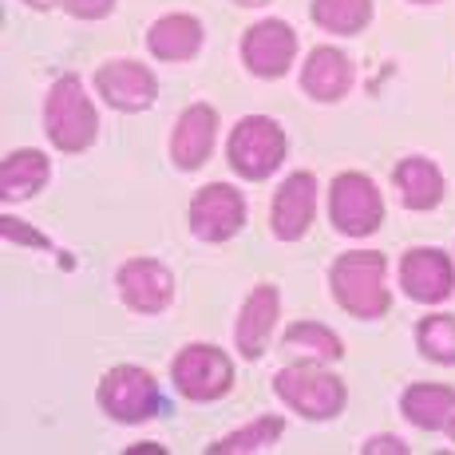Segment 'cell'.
Returning a JSON list of instances; mask_svg holds the SVG:
<instances>
[{"label":"cell","mask_w":455,"mask_h":455,"mask_svg":"<svg viewBox=\"0 0 455 455\" xmlns=\"http://www.w3.org/2000/svg\"><path fill=\"white\" fill-rule=\"evenodd\" d=\"M95 400L116 424H147L166 408L159 380L139 364H116V369L103 372Z\"/></svg>","instance_id":"cell-5"},{"label":"cell","mask_w":455,"mask_h":455,"mask_svg":"<svg viewBox=\"0 0 455 455\" xmlns=\"http://www.w3.org/2000/svg\"><path fill=\"white\" fill-rule=\"evenodd\" d=\"M214 139H218V111L210 103H190L171 131V163L187 174L198 171L214 151Z\"/></svg>","instance_id":"cell-16"},{"label":"cell","mask_w":455,"mask_h":455,"mask_svg":"<svg viewBox=\"0 0 455 455\" xmlns=\"http://www.w3.org/2000/svg\"><path fill=\"white\" fill-rule=\"evenodd\" d=\"M119 301L139 317H159L174 301V274L159 258H127L116 269Z\"/></svg>","instance_id":"cell-9"},{"label":"cell","mask_w":455,"mask_h":455,"mask_svg":"<svg viewBox=\"0 0 455 455\" xmlns=\"http://www.w3.org/2000/svg\"><path fill=\"white\" fill-rule=\"evenodd\" d=\"M28 8H52V4H60V0H24Z\"/></svg>","instance_id":"cell-27"},{"label":"cell","mask_w":455,"mask_h":455,"mask_svg":"<svg viewBox=\"0 0 455 455\" xmlns=\"http://www.w3.org/2000/svg\"><path fill=\"white\" fill-rule=\"evenodd\" d=\"M234 4H242V8H261V4H269V0H234Z\"/></svg>","instance_id":"cell-28"},{"label":"cell","mask_w":455,"mask_h":455,"mask_svg":"<svg viewBox=\"0 0 455 455\" xmlns=\"http://www.w3.org/2000/svg\"><path fill=\"white\" fill-rule=\"evenodd\" d=\"M285 432L282 416H258L250 424L234 427L230 435H222L218 443H210V455H250V451H269Z\"/></svg>","instance_id":"cell-23"},{"label":"cell","mask_w":455,"mask_h":455,"mask_svg":"<svg viewBox=\"0 0 455 455\" xmlns=\"http://www.w3.org/2000/svg\"><path fill=\"white\" fill-rule=\"evenodd\" d=\"M416 348L432 364H455V317L451 313H432L416 321Z\"/></svg>","instance_id":"cell-24"},{"label":"cell","mask_w":455,"mask_h":455,"mask_svg":"<svg viewBox=\"0 0 455 455\" xmlns=\"http://www.w3.org/2000/svg\"><path fill=\"white\" fill-rule=\"evenodd\" d=\"M309 16L321 32H332V36H361L372 24V0H313Z\"/></svg>","instance_id":"cell-22"},{"label":"cell","mask_w":455,"mask_h":455,"mask_svg":"<svg viewBox=\"0 0 455 455\" xmlns=\"http://www.w3.org/2000/svg\"><path fill=\"white\" fill-rule=\"evenodd\" d=\"M290 155V139L285 127L269 116H242L234 124L230 139H226V163L238 179L246 182H261L277 171Z\"/></svg>","instance_id":"cell-4"},{"label":"cell","mask_w":455,"mask_h":455,"mask_svg":"<svg viewBox=\"0 0 455 455\" xmlns=\"http://www.w3.org/2000/svg\"><path fill=\"white\" fill-rule=\"evenodd\" d=\"M282 348L297 353L301 361H317V364H332L345 356V340L329 325H321V321H297V325H290L282 332Z\"/></svg>","instance_id":"cell-21"},{"label":"cell","mask_w":455,"mask_h":455,"mask_svg":"<svg viewBox=\"0 0 455 455\" xmlns=\"http://www.w3.org/2000/svg\"><path fill=\"white\" fill-rule=\"evenodd\" d=\"M356 84V68L332 44H317L301 64V92L313 103H340Z\"/></svg>","instance_id":"cell-15"},{"label":"cell","mask_w":455,"mask_h":455,"mask_svg":"<svg viewBox=\"0 0 455 455\" xmlns=\"http://www.w3.org/2000/svg\"><path fill=\"white\" fill-rule=\"evenodd\" d=\"M48 174H52V166L36 147L8 151L4 163H0V198H4V203H28L36 190H44Z\"/></svg>","instance_id":"cell-20"},{"label":"cell","mask_w":455,"mask_h":455,"mask_svg":"<svg viewBox=\"0 0 455 455\" xmlns=\"http://www.w3.org/2000/svg\"><path fill=\"white\" fill-rule=\"evenodd\" d=\"M293 60H297V32L285 20H277V16L250 24L246 36H242V64L258 80H282V76H290Z\"/></svg>","instance_id":"cell-10"},{"label":"cell","mask_w":455,"mask_h":455,"mask_svg":"<svg viewBox=\"0 0 455 455\" xmlns=\"http://www.w3.org/2000/svg\"><path fill=\"white\" fill-rule=\"evenodd\" d=\"M400 412L419 432H443L448 419L455 412V388L451 384H408L404 396H400Z\"/></svg>","instance_id":"cell-19"},{"label":"cell","mask_w":455,"mask_h":455,"mask_svg":"<svg viewBox=\"0 0 455 455\" xmlns=\"http://www.w3.org/2000/svg\"><path fill=\"white\" fill-rule=\"evenodd\" d=\"M206 28L190 12H166L147 28V52L163 64H190L203 52Z\"/></svg>","instance_id":"cell-17"},{"label":"cell","mask_w":455,"mask_h":455,"mask_svg":"<svg viewBox=\"0 0 455 455\" xmlns=\"http://www.w3.org/2000/svg\"><path fill=\"white\" fill-rule=\"evenodd\" d=\"M392 182H396V190H400V203L408 210H416V214L435 210L443 203V195H448L443 171L427 159V155H408V159H400L396 171H392Z\"/></svg>","instance_id":"cell-18"},{"label":"cell","mask_w":455,"mask_h":455,"mask_svg":"<svg viewBox=\"0 0 455 455\" xmlns=\"http://www.w3.org/2000/svg\"><path fill=\"white\" fill-rule=\"evenodd\" d=\"M364 455H376V451H396V455H404L408 451V443L400 440V435H372L369 443L361 448Z\"/></svg>","instance_id":"cell-26"},{"label":"cell","mask_w":455,"mask_h":455,"mask_svg":"<svg viewBox=\"0 0 455 455\" xmlns=\"http://www.w3.org/2000/svg\"><path fill=\"white\" fill-rule=\"evenodd\" d=\"M329 222L345 238H369L384 222L380 187L361 171H340L329 182Z\"/></svg>","instance_id":"cell-6"},{"label":"cell","mask_w":455,"mask_h":455,"mask_svg":"<svg viewBox=\"0 0 455 455\" xmlns=\"http://www.w3.org/2000/svg\"><path fill=\"white\" fill-rule=\"evenodd\" d=\"M408 4H440V0H408Z\"/></svg>","instance_id":"cell-30"},{"label":"cell","mask_w":455,"mask_h":455,"mask_svg":"<svg viewBox=\"0 0 455 455\" xmlns=\"http://www.w3.org/2000/svg\"><path fill=\"white\" fill-rule=\"evenodd\" d=\"M396 282L412 301L419 305H440L455 293V261L440 246H412L400 258Z\"/></svg>","instance_id":"cell-11"},{"label":"cell","mask_w":455,"mask_h":455,"mask_svg":"<svg viewBox=\"0 0 455 455\" xmlns=\"http://www.w3.org/2000/svg\"><path fill=\"white\" fill-rule=\"evenodd\" d=\"M332 301L356 321H380L392 309L388 258L380 250H348L329 266Z\"/></svg>","instance_id":"cell-1"},{"label":"cell","mask_w":455,"mask_h":455,"mask_svg":"<svg viewBox=\"0 0 455 455\" xmlns=\"http://www.w3.org/2000/svg\"><path fill=\"white\" fill-rule=\"evenodd\" d=\"M44 131L52 147L64 155H80L100 139V111L84 92L80 76H60L44 95Z\"/></svg>","instance_id":"cell-2"},{"label":"cell","mask_w":455,"mask_h":455,"mask_svg":"<svg viewBox=\"0 0 455 455\" xmlns=\"http://www.w3.org/2000/svg\"><path fill=\"white\" fill-rule=\"evenodd\" d=\"M277 317H282V293H277L274 282H258L242 301L238 317H234V348H238L242 361H261L266 356Z\"/></svg>","instance_id":"cell-13"},{"label":"cell","mask_w":455,"mask_h":455,"mask_svg":"<svg viewBox=\"0 0 455 455\" xmlns=\"http://www.w3.org/2000/svg\"><path fill=\"white\" fill-rule=\"evenodd\" d=\"M448 435L455 440V412H451V419H448Z\"/></svg>","instance_id":"cell-29"},{"label":"cell","mask_w":455,"mask_h":455,"mask_svg":"<svg viewBox=\"0 0 455 455\" xmlns=\"http://www.w3.org/2000/svg\"><path fill=\"white\" fill-rule=\"evenodd\" d=\"M246 226V198L242 190H234L230 182H206L203 190H195L190 198V234L198 242L222 246Z\"/></svg>","instance_id":"cell-8"},{"label":"cell","mask_w":455,"mask_h":455,"mask_svg":"<svg viewBox=\"0 0 455 455\" xmlns=\"http://www.w3.org/2000/svg\"><path fill=\"white\" fill-rule=\"evenodd\" d=\"M60 8L76 20H103V16H111L116 0H60Z\"/></svg>","instance_id":"cell-25"},{"label":"cell","mask_w":455,"mask_h":455,"mask_svg":"<svg viewBox=\"0 0 455 455\" xmlns=\"http://www.w3.org/2000/svg\"><path fill=\"white\" fill-rule=\"evenodd\" d=\"M317 174L313 171H297L282 187L274 190L269 203V230L277 242H297L309 234L313 218H317Z\"/></svg>","instance_id":"cell-14"},{"label":"cell","mask_w":455,"mask_h":455,"mask_svg":"<svg viewBox=\"0 0 455 455\" xmlns=\"http://www.w3.org/2000/svg\"><path fill=\"white\" fill-rule=\"evenodd\" d=\"M171 380L179 396L195 400V404H214V400L234 392V361L226 348L218 345H187L171 361Z\"/></svg>","instance_id":"cell-7"},{"label":"cell","mask_w":455,"mask_h":455,"mask_svg":"<svg viewBox=\"0 0 455 455\" xmlns=\"http://www.w3.org/2000/svg\"><path fill=\"white\" fill-rule=\"evenodd\" d=\"M274 392L301 419H332L345 412V400H348L345 380L317 361H297V364L277 369Z\"/></svg>","instance_id":"cell-3"},{"label":"cell","mask_w":455,"mask_h":455,"mask_svg":"<svg viewBox=\"0 0 455 455\" xmlns=\"http://www.w3.org/2000/svg\"><path fill=\"white\" fill-rule=\"evenodd\" d=\"M95 92L103 95V103L124 116H139L159 100V80L147 64L139 60H108L95 68Z\"/></svg>","instance_id":"cell-12"}]
</instances>
